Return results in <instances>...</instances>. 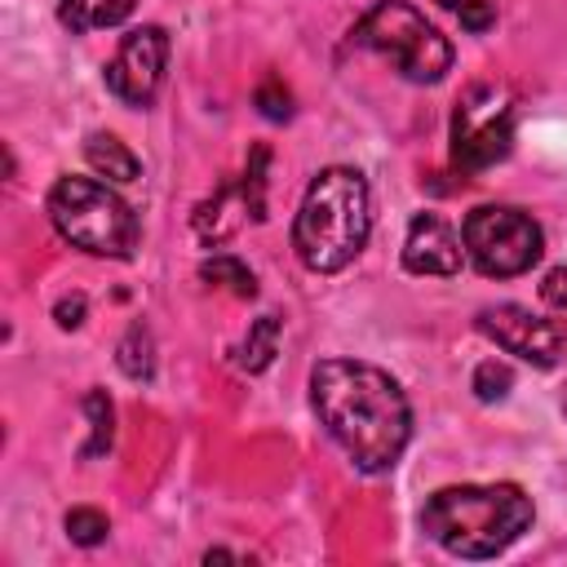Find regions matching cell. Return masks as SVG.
Instances as JSON below:
<instances>
[{
  "mask_svg": "<svg viewBox=\"0 0 567 567\" xmlns=\"http://www.w3.org/2000/svg\"><path fill=\"white\" fill-rule=\"evenodd\" d=\"M275 350H279V319H275V315H261V319L248 328V337H244L239 363H244L248 372H266L270 359H275Z\"/></svg>",
  "mask_w": 567,
  "mask_h": 567,
  "instance_id": "5bb4252c",
  "label": "cell"
},
{
  "mask_svg": "<svg viewBox=\"0 0 567 567\" xmlns=\"http://www.w3.org/2000/svg\"><path fill=\"white\" fill-rule=\"evenodd\" d=\"M532 527V496L518 483L439 487L421 505V532L456 558H496Z\"/></svg>",
  "mask_w": 567,
  "mask_h": 567,
  "instance_id": "7a4b0ae2",
  "label": "cell"
},
{
  "mask_svg": "<svg viewBox=\"0 0 567 567\" xmlns=\"http://www.w3.org/2000/svg\"><path fill=\"white\" fill-rule=\"evenodd\" d=\"M514 142V106L505 93L478 84L461 97L452 115V159L461 168H492L496 159L509 155Z\"/></svg>",
  "mask_w": 567,
  "mask_h": 567,
  "instance_id": "52a82bcc",
  "label": "cell"
},
{
  "mask_svg": "<svg viewBox=\"0 0 567 567\" xmlns=\"http://www.w3.org/2000/svg\"><path fill=\"white\" fill-rule=\"evenodd\" d=\"M478 332L492 337L501 350L536 363V368H554L567 354V328L554 323V319H540V315H532L527 306H514V301L478 310Z\"/></svg>",
  "mask_w": 567,
  "mask_h": 567,
  "instance_id": "ba28073f",
  "label": "cell"
},
{
  "mask_svg": "<svg viewBox=\"0 0 567 567\" xmlns=\"http://www.w3.org/2000/svg\"><path fill=\"white\" fill-rule=\"evenodd\" d=\"M84 155H89V164H93L106 182H137V173H142L137 155H133L115 133H89Z\"/></svg>",
  "mask_w": 567,
  "mask_h": 567,
  "instance_id": "7c38bea8",
  "label": "cell"
},
{
  "mask_svg": "<svg viewBox=\"0 0 567 567\" xmlns=\"http://www.w3.org/2000/svg\"><path fill=\"white\" fill-rule=\"evenodd\" d=\"M540 297H545V306L567 310V266H554V270L540 279Z\"/></svg>",
  "mask_w": 567,
  "mask_h": 567,
  "instance_id": "ffe728a7",
  "label": "cell"
},
{
  "mask_svg": "<svg viewBox=\"0 0 567 567\" xmlns=\"http://www.w3.org/2000/svg\"><path fill=\"white\" fill-rule=\"evenodd\" d=\"M106 532H111V523H106V514L93 509V505H75V509L66 514V536H71L75 545H84V549L102 545Z\"/></svg>",
  "mask_w": 567,
  "mask_h": 567,
  "instance_id": "e0dca14e",
  "label": "cell"
},
{
  "mask_svg": "<svg viewBox=\"0 0 567 567\" xmlns=\"http://www.w3.org/2000/svg\"><path fill=\"white\" fill-rule=\"evenodd\" d=\"M53 315H58L62 328H80V323H84V297H80V292H75V297H62V301L53 306Z\"/></svg>",
  "mask_w": 567,
  "mask_h": 567,
  "instance_id": "7402d4cb",
  "label": "cell"
},
{
  "mask_svg": "<svg viewBox=\"0 0 567 567\" xmlns=\"http://www.w3.org/2000/svg\"><path fill=\"white\" fill-rule=\"evenodd\" d=\"M115 359H120V372H124V377H133V381H151V372H155V341H151V332H146L142 323H133V328L124 332Z\"/></svg>",
  "mask_w": 567,
  "mask_h": 567,
  "instance_id": "4fadbf2b",
  "label": "cell"
},
{
  "mask_svg": "<svg viewBox=\"0 0 567 567\" xmlns=\"http://www.w3.org/2000/svg\"><path fill=\"white\" fill-rule=\"evenodd\" d=\"M49 221L66 244L93 257H128L137 248L133 208L97 177H62L49 190Z\"/></svg>",
  "mask_w": 567,
  "mask_h": 567,
  "instance_id": "277c9868",
  "label": "cell"
},
{
  "mask_svg": "<svg viewBox=\"0 0 567 567\" xmlns=\"http://www.w3.org/2000/svg\"><path fill=\"white\" fill-rule=\"evenodd\" d=\"M456 13H461V27H470V31H487L492 27V4L487 0H465Z\"/></svg>",
  "mask_w": 567,
  "mask_h": 567,
  "instance_id": "44dd1931",
  "label": "cell"
},
{
  "mask_svg": "<svg viewBox=\"0 0 567 567\" xmlns=\"http://www.w3.org/2000/svg\"><path fill=\"white\" fill-rule=\"evenodd\" d=\"M257 106H261L266 120H288L292 115V97H288V89H279V80H266L257 89Z\"/></svg>",
  "mask_w": 567,
  "mask_h": 567,
  "instance_id": "d6986e66",
  "label": "cell"
},
{
  "mask_svg": "<svg viewBox=\"0 0 567 567\" xmlns=\"http://www.w3.org/2000/svg\"><path fill=\"white\" fill-rule=\"evenodd\" d=\"M461 239L439 213H416L403 239V266L412 275H456L461 270Z\"/></svg>",
  "mask_w": 567,
  "mask_h": 567,
  "instance_id": "30bf717a",
  "label": "cell"
},
{
  "mask_svg": "<svg viewBox=\"0 0 567 567\" xmlns=\"http://www.w3.org/2000/svg\"><path fill=\"white\" fill-rule=\"evenodd\" d=\"M164 62H168V35L159 27H133L106 66V89L128 106H151L164 84Z\"/></svg>",
  "mask_w": 567,
  "mask_h": 567,
  "instance_id": "9c48e42d",
  "label": "cell"
},
{
  "mask_svg": "<svg viewBox=\"0 0 567 567\" xmlns=\"http://www.w3.org/2000/svg\"><path fill=\"white\" fill-rule=\"evenodd\" d=\"M474 394L483 399V403H496V399H505L509 394V385H514V372H509V363H496V359H483L478 368H474Z\"/></svg>",
  "mask_w": 567,
  "mask_h": 567,
  "instance_id": "ac0fdd59",
  "label": "cell"
},
{
  "mask_svg": "<svg viewBox=\"0 0 567 567\" xmlns=\"http://www.w3.org/2000/svg\"><path fill=\"white\" fill-rule=\"evenodd\" d=\"M439 4H443V9H461L465 0H439Z\"/></svg>",
  "mask_w": 567,
  "mask_h": 567,
  "instance_id": "603a6c76",
  "label": "cell"
},
{
  "mask_svg": "<svg viewBox=\"0 0 567 567\" xmlns=\"http://www.w3.org/2000/svg\"><path fill=\"white\" fill-rule=\"evenodd\" d=\"M310 403L332 443L363 470H390L412 439V408L390 372L363 359H323L310 372Z\"/></svg>",
  "mask_w": 567,
  "mask_h": 567,
  "instance_id": "6da1fadb",
  "label": "cell"
},
{
  "mask_svg": "<svg viewBox=\"0 0 567 567\" xmlns=\"http://www.w3.org/2000/svg\"><path fill=\"white\" fill-rule=\"evenodd\" d=\"M84 412H89V425H93V439L84 443V456H102L111 447V434H115V408L102 390H89L84 394Z\"/></svg>",
  "mask_w": 567,
  "mask_h": 567,
  "instance_id": "2e32d148",
  "label": "cell"
},
{
  "mask_svg": "<svg viewBox=\"0 0 567 567\" xmlns=\"http://www.w3.org/2000/svg\"><path fill=\"white\" fill-rule=\"evenodd\" d=\"M354 44L381 53L385 62H394V71L412 84H434L447 75L452 66V44L447 35H439L434 22H425V13H416L408 0H377L359 22H354Z\"/></svg>",
  "mask_w": 567,
  "mask_h": 567,
  "instance_id": "5b68a950",
  "label": "cell"
},
{
  "mask_svg": "<svg viewBox=\"0 0 567 567\" xmlns=\"http://www.w3.org/2000/svg\"><path fill=\"white\" fill-rule=\"evenodd\" d=\"M461 244H465L470 261L483 275H496V279H509V275L532 270L540 261V252H545L540 226L523 208H509V204H483V208H474L465 217V226H461Z\"/></svg>",
  "mask_w": 567,
  "mask_h": 567,
  "instance_id": "8992f818",
  "label": "cell"
},
{
  "mask_svg": "<svg viewBox=\"0 0 567 567\" xmlns=\"http://www.w3.org/2000/svg\"><path fill=\"white\" fill-rule=\"evenodd\" d=\"M368 230H372V195L363 173L332 164L306 186V199L292 221V248L310 270L332 275L363 252Z\"/></svg>",
  "mask_w": 567,
  "mask_h": 567,
  "instance_id": "3957f363",
  "label": "cell"
},
{
  "mask_svg": "<svg viewBox=\"0 0 567 567\" xmlns=\"http://www.w3.org/2000/svg\"><path fill=\"white\" fill-rule=\"evenodd\" d=\"M199 279H208V284H221V288H230L235 297H252V292H257V279H252V270H248L239 257H226V252L208 257V261L199 266Z\"/></svg>",
  "mask_w": 567,
  "mask_h": 567,
  "instance_id": "9a60e30c",
  "label": "cell"
},
{
  "mask_svg": "<svg viewBox=\"0 0 567 567\" xmlns=\"http://www.w3.org/2000/svg\"><path fill=\"white\" fill-rule=\"evenodd\" d=\"M137 0H62L58 4V18L62 27H71L75 35L84 31H102V27H120L128 13H133Z\"/></svg>",
  "mask_w": 567,
  "mask_h": 567,
  "instance_id": "8fae6325",
  "label": "cell"
}]
</instances>
